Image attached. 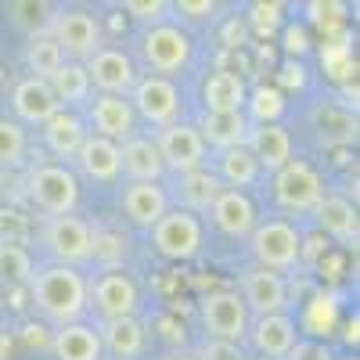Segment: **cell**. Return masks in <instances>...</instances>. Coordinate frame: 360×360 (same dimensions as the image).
<instances>
[{
    "label": "cell",
    "mask_w": 360,
    "mask_h": 360,
    "mask_svg": "<svg viewBox=\"0 0 360 360\" xmlns=\"http://www.w3.org/2000/svg\"><path fill=\"white\" fill-rule=\"evenodd\" d=\"M86 278L79 274L76 266H62V263H44V266H33V278H29V299L33 307L54 321L58 328L62 324H72L83 317L86 310Z\"/></svg>",
    "instance_id": "cell-1"
},
{
    "label": "cell",
    "mask_w": 360,
    "mask_h": 360,
    "mask_svg": "<svg viewBox=\"0 0 360 360\" xmlns=\"http://www.w3.org/2000/svg\"><path fill=\"white\" fill-rule=\"evenodd\" d=\"M249 249L259 270H270V274H285V270H295L299 259H303V234L292 220H256L252 234H249Z\"/></svg>",
    "instance_id": "cell-2"
},
{
    "label": "cell",
    "mask_w": 360,
    "mask_h": 360,
    "mask_svg": "<svg viewBox=\"0 0 360 360\" xmlns=\"http://www.w3.org/2000/svg\"><path fill=\"white\" fill-rule=\"evenodd\" d=\"M25 191L47 217H72L79 205V180L65 162H37L25 176Z\"/></svg>",
    "instance_id": "cell-3"
},
{
    "label": "cell",
    "mask_w": 360,
    "mask_h": 360,
    "mask_svg": "<svg viewBox=\"0 0 360 360\" xmlns=\"http://www.w3.org/2000/svg\"><path fill=\"white\" fill-rule=\"evenodd\" d=\"M47 37L58 44L65 62H86L90 54H98L105 47L98 15H90L83 8H54L47 22Z\"/></svg>",
    "instance_id": "cell-4"
},
{
    "label": "cell",
    "mask_w": 360,
    "mask_h": 360,
    "mask_svg": "<svg viewBox=\"0 0 360 360\" xmlns=\"http://www.w3.org/2000/svg\"><path fill=\"white\" fill-rule=\"evenodd\" d=\"M191 51H195L191 37L180 25H173V22L148 25L144 37H141V58H144V65L152 69V76H162V79L184 72L188 62H191Z\"/></svg>",
    "instance_id": "cell-5"
},
{
    "label": "cell",
    "mask_w": 360,
    "mask_h": 360,
    "mask_svg": "<svg viewBox=\"0 0 360 360\" xmlns=\"http://www.w3.org/2000/svg\"><path fill=\"white\" fill-rule=\"evenodd\" d=\"M198 317H202V328H205V339L213 342H234L242 346L245 335H249V310L242 303V295L234 288H217L202 295L198 303Z\"/></svg>",
    "instance_id": "cell-6"
},
{
    "label": "cell",
    "mask_w": 360,
    "mask_h": 360,
    "mask_svg": "<svg viewBox=\"0 0 360 360\" xmlns=\"http://www.w3.org/2000/svg\"><path fill=\"white\" fill-rule=\"evenodd\" d=\"M127 101H130L134 115L144 119V123H152L155 130H166V127L180 123V108H184L176 83L162 79V76H137Z\"/></svg>",
    "instance_id": "cell-7"
},
{
    "label": "cell",
    "mask_w": 360,
    "mask_h": 360,
    "mask_svg": "<svg viewBox=\"0 0 360 360\" xmlns=\"http://www.w3.org/2000/svg\"><path fill=\"white\" fill-rule=\"evenodd\" d=\"M44 245L62 266H83L94 259V227L83 217H47L44 224Z\"/></svg>",
    "instance_id": "cell-8"
},
{
    "label": "cell",
    "mask_w": 360,
    "mask_h": 360,
    "mask_svg": "<svg viewBox=\"0 0 360 360\" xmlns=\"http://www.w3.org/2000/svg\"><path fill=\"white\" fill-rule=\"evenodd\" d=\"M270 191H274V202L285 213H314V205L324 198V180L310 162L292 159L288 166H281L274 173Z\"/></svg>",
    "instance_id": "cell-9"
},
{
    "label": "cell",
    "mask_w": 360,
    "mask_h": 360,
    "mask_svg": "<svg viewBox=\"0 0 360 360\" xmlns=\"http://www.w3.org/2000/svg\"><path fill=\"white\" fill-rule=\"evenodd\" d=\"M155 148H159V159H162V166L169 169V173H191V169H202L205 166V159H209V148H205V141H202V134H198V127L195 123H173V127H166V130H159L155 137Z\"/></svg>",
    "instance_id": "cell-10"
},
{
    "label": "cell",
    "mask_w": 360,
    "mask_h": 360,
    "mask_svg": "<svg viewBox=\"0 0 360 360\" xmlns=\"http://www.w3.org/2000/svg\"><path fill=\"white\" fill-rule=\"evenodd\" d=\"M86 299H94L101 321L137 317V307H141V292H137L134 278L119 266L101 270V274L94 278V285H86Z\"/></svg>",
    "instance_id": "cell-11"
},
{
    "label": "cell",
    "mask_w": 360,
    "mask_h": 360,
    "mask_svg": "<svg viewBox=\"0 0 360 360\" xmlns=\"http://www.w3.org/2000/svg\"><path fill=\"white\" fill-rule=\"evenodd\" d=\"M152 245L166 259H191L202 249V220L184 213V209H169V213L152 227Z\"/></svg>",
    "instance_id": "cell-12"
},
{
    "label": "cell",
    "mask_w": 360,
    "mask_h": 360,
    "mask_svg": "<svg viewBox=\"0 0 360 360\" xmlns=\"http://www.w3.org/2000/svg\"><path fill=\"white\" fill-rule=\"evenodd\" d=\"M90 86H98L101 94H115V98H130V90L137 83V65L123 47H101L98 54H90L83 62Z\"/></svg>",
    "instance_id": "cell-13"
},
{
    "label": "cell",
    "mask_w": 360,
    "mask_h": 360,
    "mask_svg": "<svg viewBox=\"0 0 360 360\" xmlns=\"http://www.w3.org/2000/svg\"><path fill=\"white\" fill-rule=\"evenodd\" d=\"M86 130H94V137H105L112 144H123L137 134V115L127 98L115 94H98L94 101H86Z\"/></svg>",
    "instance_id": "cell-14"
},
{
    "label": "cell",
    "mask_w": 360,
    "mask_h": 360,
    "mask_svg": "<svg viewBox=\"0 0 360 360\" xmlns=\"http://www.w3.org/2000/svg\"><path fill=\"white\" fill-rule=\"evenodd\" d=\"M119 209L134 227L152 231L169 213V191L162 184H148V180H127L119 191Z\"/></svg>",
    "instance_id": "cell-15"
},
{
    "label": "cell",
    "mask_w": 360,
    "mask_h": 360,
    "mask_svg": "<svg viewBox=\"0 0 360 360\" xmlns=\"http://www.w3.org/2000/svg\"><path fill=\"white\" fill-rule=\"evenodd\" d=\"M242 303L249 310V317H266V314H288V285L281 274L270 270H245L242 274Z\"/></svg>",
    "instance_id": "cell-16"
},
{
    "label": "cell",
    "mask_w": 360,
    "mask_h": 360,
    "mask_svg": "<svg viewBox=\"0 0 360 360\" xmlns=\"http://www.w3.org/2000/svg\"><path fill=\"white\" fill-rule=\"evenodd\" d=\"M58 108H62V105L54 101L47 79L22 76V79L11 86V112H15V123H18V127H44Z\"/></svg>",
    "instance_id": "cell-17"
},
{
    "label": "cell",
    "mask_w": 360,
    "mask_h": 360,
    "mask_svg": "<svg viewBox=\"0 0 360 360\" xmlns=\"http://www.w3.org/2000/svg\"><path fill=\"white\" fill-rule=\"evenodd\" d=\"M249 346L266 356V360H285L288 349L295 346L299 332H295V321L288 314H266V317H252L249 321Z\"/></svg>",
    "instance_id": "cell-18"
},
{
    "label": "cell",
    "mask_w": 360,
    "mask_h": 360,
    "mask_svg": "<svg viewBox=\"0 0 360 360\" xmlns=\"http://www.w3.org/2000/svg\"><path fill=\"white\" fill-rule=\"evenodd\" d=\"M209 220H213V227L227 238H249L252 227H256V205L245 191L224 188L217 195V202L209 205Z\"/></svg>",
    "instance_id": "cell-19"
},
{
    "label": "cell",
    "mask_w": 360,
    "mask_h": 360,
    "mask_svg": "<svg viewBox=\"0 0 360 360\" xmlns=\"http://www.w3.org/2000/svg\"><path fill=\"white\" fill-rule=\"evenodd\" d=\"M245 148L259 162V169H266V173H278L281 166L292 162V134L281 123H256V127H249Z\"/></svg>",
    "instance_id": "cell-20"
},
{
    "label": "cell",
    "mask_w": 360,
    "mask_h": 360,
    "mask_svg": "<svg viewBox=\"0 0 360 360\" xmlns=\"http://www.w3.org/2000/svg\"><path fill=\"white\" fill-rule=\"evenodd\" d=\"M202 105H205V112H213V115L245 112V105H249V86H245V79L238 76V72L217 69L213 76L202 83Z\"/></svg>",
    "instance_id": "cell-21"
},
{
    "label": "cell",
    "mask_w": 360,
    "mask_h": 360,
    "mask_svg": "<svg viewBox=\"0 0 360 360\" xmlns=\"http://www.w3.org/2000/svg\"><path fill=\"white\" fill-rule=\"evenodd\" d=\"M119 173H127L130 180H148V184H162V159H159V148L152 137H141L134 134L130 141L119 144Z\"/></svg>",
    "instance_id": "cell-22"
},
{
    "label": "cell",
    "mask_w": 360,
    "mask_h": 360,
    "mask_svg": "<svg viewBox=\"0 0 360 360\" xmlns=\"http://www.w3.org/2000/svg\"><path fill=\"white\" fill-rule=\"evenodd\" d=\"M44 134V144H47V152L58 155V159H76L79 152V144L86 141V123H83V115L79 112H69V108H58L47 123L40 127Z\"/></svg>",
    "instance_id": "cell-23"
},
{
    "label": "cell",
    "mask_w": 360,
    "mask_h": 360,
    "mask_svg": "<svg viewBox=\"0 0 360 360\" xmlns=\"http://www.w3.org/2000/svg\"><path fill=\"white\" fill-rule=\"evenodd\" d=\"M98 339H101V353H108L112 360H137L144 353V324L137 317L101 321Z\"/></svg>",
    "instance_id": "cell-24"
},
{
    "label": "cell",
    "mask_w": 360,
    "mask_h": 360,
    "mask_svg": "<svg viewBox=\"0 0 360 360\" xmlns=\"http://www.w3.org/2000/svg\"><path fill=\"white\" fill-rule=\"evenodd\" d=\"M72 162L79 166L83 176L98 180V184H112V180H119V144L86 134V141L79 144V152H76Z\"/></svg>",
    "instance_id": "cell-25"
},
{
    "label": "cell",
    "mask_w": 360,
    "mask_h": 360,
    "mask_svg": "<svg viewBox=\"0 0 360 360\" xmlns=\"http://www.w3.org/2000/svg\"><path fill=\"white\" fill-rule=\"evenodd\" d=\"M213 176L231 191H245L249 184L259 180V162L252 159V152L245 144L220 148V152L213 155Z\"/></svg>",
    "instance_id": "cell-26"
},
{
    "label": "cell",
    "mask_w": 360,
    "mask_h": 360,
    "mask_svg": "<svg viewBox=\"0 0 360 360\" xmlns=\"http://www.w3.org/2000/svg\"><path fill=\"white\" fill-rule=\"evenodd\" d=\"M224 191V184L213 176V169L202 166V169H191V173H180L176 176V209L198 217V213H209V205L217 202V195Z\"/></svg>",
    "instance_id": "cell-27"
},
{
    "label": "cell",
    "mask_w": 360,
    "mask_h": 360,
    "mask_svg": "<svg viewBox=\"0 0 360 360\" xmlns=\"http://www.w3.org/2000/svg\"><path fill=\"white\" fill-rule=\"evenodd\" d=\"M51 353L54 360H101V339H98V328H90L83 321L62 324L51 339Z\"/></svg>",
    "instance_id": "cell-28"
},
{
    "label": "cell",
    "mask_w": 360,
    "mask_h": 360,
    "mask_svg": "<svg viewBox=\"0 0 360 360\" xmlns=\"http://www.w3.org/2000/svg\"><path fill=\"white\" fill-rule=\"evenodd\" d=\"M314 220L324 234H332L335 242H356V209L342 195H324L314 205Z\"/></svg>",
    "instance_id": "cell-29"
},
{
    "label": "cell",
    "mask_w": 360,
    "mask_h": 360,
    "mask_svg": "<svg viewBox=\"0 0 360 360\" xmlns=\"http://www.w3.org/2000/svg\"><path fill=\"white\" fill-rule=\"evenodd\" d=\"M249 127H252V119H249L245 112H227V115H213V112H205V115H202V123H198V134H202L205 148L213 144L217 152H220V148L245 144Z\"/></svg>",
    "instance_id": "cell-30"
},
{
    "label": "cell",
    "mask_w": 360,
    "mask_h": 360,
    "mask_svg": "<svg viewBox=\"0 0 360 360\" xmlns=\"http://www.w3.org/2000/svg\"><path fill=\"white\" fill-rule=\"evenodd\" d=\"M47 86H51V94H54V101L62 105V108H79V105H86L90 101V76H86V69H83V62H62V69H58L51 79H47Z\"/></svg>",
    "instance_id": "cell-31"
},
{
    "label": "cell",
    "mask_w": 360,
    "mask_h": 360,
    "mask_svg": "<svg viewBox=\"0 0 360 360\" xmlns=\"http://www.w3.org/2000/svg\"><path fill=\"white\" fill-rule=\"evenodd\" d=\"M62 51H58V44L47 37V29L44 33H33L25 44V69L33 79H51L58 69H62Z\"/></svg>",
    "instance_id": "cell-32"
},
{
    "label": "cell",
    "mask_w": 360,
    "mask_h": 360,
    "mask_svg": "<svg viewBox=\"0 0 360 360\" xmlns=\"http://www.w3.org/2000/svg\"><path fill=\"white\" fill-rule=\"evenodd\" d=\"M314 130L324 144H349L356 137V119L349 112H335V108H317L314 112Z\"/></svg>",
    "instance_id": "cell-33"
},
{
    "label": "cell",
    "mask_w": 360,
    "mask_h": 360,
    "mask_svg": "<svg viewBox=\"0 0 360 360\" xmlns=\"http://www.w3.org/2000/svg\"><path fill=\"white\" fill-rule=\"evenodd\" d=\"M25 152H29V137H25V127H18L15 119L0 115V169H15L25 162Z\"/></svg>",
    "instance_id": "cell-34"
},
{
    "label": "cell",
    "mask_w": 360,
    "mask_h": 360,
    "mask_svg": "<svg viewBox=\"0 0 360 360\" xmlns=\"http://www.w3.org/2000/svg\"><path fill=\"white\" fill-rule=\"evenodd\" d=\"M29 278H33V256L15 242H0V281L29 285Z\"/></svg>",
    "instance_id": "cell-35"
},
{
    "label": "cell",
    "mask_w": 360,
    "mask_h": 360,
    "mask_svg": "<svg viewBox=\"0 0 360 360\" xmlns=\"http://www.w3.org/2000/svg\"><path fill=\"white\" fill-rule=\"evenodd\" d=\"M281 94L278 90H270V86H259L256 94H252V127L256 123H278V112H281Z\"/></svg>",
    "instance_id": "cell-36"
},
{
    "label": "cell",
    "mask_w": 360,
    "mask_h": 360,
    "mask_svg": "<svg viewBox=\"0 0 360 360\" xmlns=\"http://www.w3.org/2000/svg\"><path fill=\"white\" fill-rule=\"evenodd\" d=\"M285 360H335L332 346H324L317 339H295V346L288 349Z\"/></svg>",
    "instance_id": "cell-37"
},
{
    "label": "cell",
    "mask_w": 360,
    "mask_h": 360,
    "mask_svg": "<svg viewBox=\"0 0 360 360\" xmlns=\"http://www.w3.org/2000/svg\"><path fill=\"white\" fill-rule=\"evenodd\" d=\"M127 11L134 15V18H141V22H152V25H159L162 22V15L166 11H173L166 0H127Z\"/></svg>",
    "instance_id": "cell-38"
},
{
    "label": "cell",
    "mask_w": 360,
    "mask_h": 360,
    "mask_svg": "<svg viewBox=\"0 0 360 360\" xmlns=\"http://www.w3.org/2000/svg\"><path fill=\"white\" fill-rule=\"evenodd\" d=\"M198 360H249V353L234 342H213L205 339V346L198 349Z\"/></svg>",
    "instance_id": "cell-39"
},
{
    "label": "cell",
    "mask_w": 360,
    "mask_h": 360,
    "mask_svg": "<svg viewBox=\"0 0 360 360\" xmlns=\"http://www.w3.org/2000/svg\"><path fill=\"white\" fill-rule=\"evenodd\" d=\"M169 8L180 11V15H188V18H205V15L217 11L213 0H176V4H169Z\"/></svg>",
    "instance_id": "cell-40"
},
{
    "label": "cell",
    "mask_w": 360,
    "mask_h": 360,
    "mask_svg": "<svg viewBox=\"0 0 360 360\" xmlns=\"http://www.w3.org/2000/svg\"><path fill=\"white\" fill-rule=\"evenodd\" d=\"M0 360H11V332L0 324Z\"/></svg>",
    "instance_id": "cell-41"
},
{
    "label": "cell",
    "mask_w": 360,
    "mask_h": 360,
    "mask_svg": "<svg viewBox=\"0 0 360 360\" xmlns=\"http://www.w3.org/2000/svg\"><path fill=\"white\" fill-rule=\"evenodd\" d=\"M166 360H198V353L195 349H173Z\"/></svg>",
    "instance_id": "cell-42"
}]
</instances>
